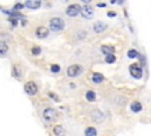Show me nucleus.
Segmentation results:
<instances>
[{
  "instance_id": "f257e3e1",
  "label": "nucleus",
  "mask_w": 151,
  "mask_h": 136,
  "mask_svg": "<svg viewBox=\"0 0 151 136\" xmlns=\"http://www.w3.org/2000/svg\"><path fill=\"white\" fill-rule=\"evenodd\" d=\"M50 28L53 32H60L65 28V21L64 19L59 18V17H54L50 19Z\"/></svg>"
},
{
  "instance_id": "f03ea898",
  "label": "nucleus",
  "mask_w": 151,
  "mask_h": 136,
  "mask_svg": "<svg viewBox=\"0 0 151 136\" xmlns=\"http://www.w3.org/2000/svg\"><path fill=\"white\" fill-rule=\"evenodd\" d=\"M129 72L133 78L140 79L143 77V66H140L138 63H133L129 66Z\"/></svg>"
},
{
  "instance_id": "7ed1b4c3",
  "label": "nucleus",
  "mask_w": 151,
  "mask_h": 136,
  "mask_svg": "<svg viewBox=\"0 0 151 136\" xmlns=\"http://www.w3.org/2000/svg\"><path fill=\"white\" fill-rule=\"evenodd\" d=\"M84 71L83 66L79 65V64H72L67 67V76L71 77V78H74V77H78L81 72Z\"/></svg>"
},
{
  "instance_id": "20e7f679",
  "label": "nucleus",
  "mask_w": 151,
  "mask_h": 136,
  "mask_svg": "<svg viewBox=\"0 0 151 136\" xmlns=\"http://www.w3.org/2000/svg\"><path fill=\"white\" fill-rule=\"evenodd\" d=\"M42 117L46 122L48 123H52L57 119V111L53 109V108H46L44 111H42Z\"/></svg>"
},
{
  "instance_id": "39448f33",
  "label": "nucleus",
  "mask_w": 151,
  "mask_h": 136,
  "mask_svg": "<svg viewBox=\"0 0 151 136\" xmlns=\"http://www.w3.org/2000/svg\"><path fill=\"white\" fill-rule=\"evenodd\" d=\"M80 5L79 4H71L66 7V14L68 17H77L79 13H80Z\"/></svg>"
},
{
  "instance_id": "423d86ee",
  "label": "nucleus",
  "mask_w": 151,
  "mask_h": 136,
  "mask_svg": "<svg viewBox=\"0 0 151 136\" xmlns=\"http://www.w3.org/2000/svg\"><path fill=\"white\" fill-rule=\"evenodd\" d=\"M24 90H25V92H26L28 96H34V95H37V92H38V86H37V84H35L34 82L29 80V82H27V83L25 84Z\"/></svg>"
},
{
  "instance_id": "0eeeda50",
  "label": "nucleus",
  "mask_w": 151,
  "mask_h": 136,
  "mask_svg": "<svg viewBox=\"0 0 151 136\" xmlns=\"http://www.w3.org/2000/svg\"><path fill=\"white\" fill-rule=\"evenodd\" d=\"M80 14H81V17H83L84 19L90 20V19H92V17H93V14H94V9H93L91 6H84V7H81V9H80Z\"/></svg>"
},
{
  "instance_id": "6e6552de",
  "label": "nucleus",
  "mask_w": 151,
  "mask_h": 136,
  "mask_svg": "<svg viewBox=\"0 0 151 136\" xmlns=\"http://www.w3.org/2000/svg\"><path fill=\"white\" fill-rule=\"evenodd\" d=\"M48 33H50V30H48L47 27H45V26H39V27H37V30H35V35H37V38H39V39L46 38V37L48 35Z\"/></svg>"
},
{
  "instance_id": "1a4fd4ad",
  "label": "nucleus",
  "mask_w": 151,
  "mask_h": 136,
  "mask_svg": "<svg viewBox=\"0 0 151 136\" xmlns=\"http://www.w3.org/2000/svg\"><path fill=\"white\" fill-rule=\"evenodd\" d=\"M92 27H93V32L94 33H101L107 28V24L104 22V21H96Z\"/></svg>"
},
{
  "instance_id": "9d476101",
  "label": "nucleus",
  "mask_w": 151,
  "mask_h": 136,
  "mask_svg": "<svg viewBox=\"0 0 151 136\" xmlns=\"http://www.w3.org/2000/svg\"><path fill=\"white\" fill-rule=\"evenodd\" d=\"M24 6L28 7L29 9H38L41 6V1H39V0H28L24 4Z\"/></svg>"
},
{
  "instance_id": "9b49d317",
  "label": "nucleus",
  "mask_w": 151,
  "mask_h": 136,
  "mask_svg": "<svg viewBox=\"0 0 151 136\" xmlns=\"http://www.w3.org/2000/svg\"><path fill=\"white\" fill-rule=\"evenodd\" d=\"M100 51H101L105 56H107V54H114L116 48H114L112 45H101V46H100Z\"/></svg>"
},
{
  "instance_id": "f8f14e48",
  "label": "nucleus",
  "mask_w": 151,
  "mask_h": 136,
  "mask_svg": "<svg viewBox=\"0 0 151 136\" xmlns=\"http://www.w3.org/2000/svg\"><path fill=\"white\" fill-rule=\"evenodd\" d=\"M130 109H131V111H132V112L138 114V112H140V111L143 110V105H142V103H140V102L134 101V102H132V103H131Z\"/></svg>"
},
{
  "instance_id": "ddd939ff",
  "label": "nucleus",
  "mask_w": 151,
  "mask_h": 136,
  "mask_svg": "<svg viewBox=\"0 0 151 136\" xmlns=\"http://www.w3.org/2000/svg\"><path fill=\"white\" fill-rule=\"evenodd\" d=\"M53 134H54V136H66V130L64 129L63 125L57 124L53 128Z\"/></svg>"
},
{
  "instance_id": "4468645a",
  "label": "nucleus",
  "mask_w": 151,
  "mask_h": 136,
  "mask_svg": "<svg viewBox=\"0 0 151 136\" xmlns=\"http://www.w3.org/2000/svg\"><path fill=\"white\" fill-rule=\"evenodd\" d=\"M92 82L96 84H100L101 82H104V76L99 72H94L92 73Z\"/></svg>"
},
{
  "instance_id": "2eb2a0df",
  "label": "nucleus",
  "mask_w": 151,
  "mask_h": 136,
  "mask_svg": "<svg viewBox=\"0 0 151 136\" xmlns=\"http://www.w3.org/2000/svg\"><path fill=\"white\" fill-rule=\"evenodd\" d=\"M87 37V32L85 31V30H79V31H77L76 33H74V39L76 40H83V39H85Z\"/></svg>"
},
{
  "instance_id": "dca6fc26",
  "label": "nucleus",
  "mask_w": 151,
  "mask_h": 136,
  "mask_svg": "<svg viewBox=\"0 0 151 136\" xmlns=\"http://www.w3.org/2000/svg\"><path fill=\"white\" fill-rule=\"evenodd\" d=\"M85 136H97V129L94 127H87L84 131Z\"/></svg>"
},
{
  "instance_id": "f3484780",
  "label": "nucleus",
  "mask_w": 151,
  "mask_h": 136,
  "mask_svg": "<svg viewBox=\"0 0 151 136\" xmlns=\"http://www.w3.org/2000/svg\"><path fill=\"white\" fill-rule=\"evenodd\" d=\"M8 51V46L5 41H0V57H5Z\"/></svg>"
},
{
  "instance_id": "a211bd4d",
  "label": "nucleus",
  "mask_w": 151,
  "mask_h": 136,
  "mask_svg": "<svg viewBox=\"0 0 151 136\" xmlns=\"http://www.w3.org/2000/svg\"><path fill=\"white\" fill-rule=\"evenodd\" d=\"M92 114H93V115H92L93 119H94V121H97V122H101V119L104 118V115H103L99 110H94Z\"/></svg>"
},
{
  "instance_id": "6ab92c4d",
  "label": "nucleus",
  "mask_w": 151,
  "mask_h": 136,
  "mask_svg": "<svg viewBox=\"0 0 151 136\" xmlns=\"http://www.w3.org/2000/svg\"><path fill=\"white\" fill-rule=\"evenodd\" d=\"M85 97H86V99L88 102H94L96 101V92L92 91V90H88V91H86Z\"/></svg>"
},
{
  "instance_id": "aec40b11",
  "label": "nucleus",
  "mask_w": 151,
  "mask_h": 136,
  "mask_svg": "<svg viewBox=\"0 0 151 136\" xmlns=\"http://www.w3.org/2000/svg\"><path fill=\"white\" fill-rule=\"evenodd\" d=\"M138 56H139V53H138V51L134 50V48H130V50L127 51V58H130V59H134V58H137Z\"/></svg>"
},
{
  "instance_id": "412c9836",
  "label": "nucleus",
  "mask_w": 151,
  "mask_h": 136,
  "mask_svg": "<svg viewBox=\"0 0 151 136\" xmlns=\"http://www.w3.org/2000/svg\"><path fill=\"white\" fill-rule=\"evenodd\" d=\"M116 56L114 54H107L106 57H105V61L107 63V64H113V63H116Z\"/></svg>"
},
{
  "instance_id": "4be33fe9",
  "label": "nucleus",
  "mask_w": 151,
  "mask_h": 136,
  "mask_svg": "<svg viewBox=\"0 0 151 136\" xmlns=\"http://www.w3.org/2000/svg\"><path fill=\"white\" fill-rule=\"evenodd\" d=\"M12 73H13V77H15V78H20V75H21V72H20V70L18 69V66H17V65H13V70H12Z\"/></svg>"
},
{
  "instance_id": "5701e85b",
  "label": "nucleus",
  "mask_w": 151,
  "mask_h": 136,
  "mask_svg": "<svg viewBox=\"0 0 151 136\" xmlns=\"http://www.w3.org/2000/svg\"><path fill=\"white\" fill-rule=\"evenodd\" d=\"M31 52H32L33 56H39L41 53V47L40 46H33L32 50H31Z\"/></svg>"
},
{
  "instance_id": "b1692460",
  "label": "nucleus",
  "mask_w": 151,
  "mask_h": 136,
  "mask_svg": "<svg viewBox=\"0 0 151 136\" xmlns=\"http://www.w3.org/2000/svg\"><path fill=\"white\" fill-rule=\"evenodd\" d=\"M24 7H25V6H24V4H21V2H17V4H14V6H13V9H12V11L18 12V11L22 9Z\"/></svg>"
},
{
  "instance_id": "393cba45",
  "label": "nucleus",
  "mask_w": 151,
  "mask_h": 136,
  "mask_svg": "<svg viewBox=\"0 0 151 136\" xmlns=\"http://www.w3.org/2000/svg\"><path fill=\"white\" fill-rule=\"evenodd\" d=\"M51 71L53 73H58V72H60V66L58 64H52L51 65Z\"/></svg>"
},
{
  "instance_id": "a878e982",
  "label": "nucleus",
  "mask_w": 151,
  "mask_h": 136,
  "mask_svg": "<svg viewBox=\"0 0 151 136\" xmlns=\"http://www.w3.org/2000/svg\"><path fill=\"white\" fill-rule=\"evenodd\" d=\"M8 20H9V22L12 24L13 27H15V26L18 25V19H15V18H8Z\"/></svg>"
},
{
  "instance_id": "bb28decb",
  "label": "nucleus",
  "mask_w": 151,
  "mask_h": 136,
  "mask_svg": "<svg viewBox=\"0 0 151 136\" xmlns=\"http://www.w3.org/2000/svg\"><path fill=\"white\" fill-rule=\"evenodd\" d=\"M48 96H50L52 99H54L55 102H59V97H58L55 93H53V92H50V93H48Z\"/></svg>"
},
{
  "instance_id": "cd10ccee",
  "label": "nucleus",
  "mask_w": 151,
  "mask_h": 136,
  "mask_svg": "<svg viewBox=\"0 0 151 136\" xmlns=\"http://www.w3.org/2000/svg\"><path fill=\"white\" fill-rule=\"evenodd\" d=\"M117 15V13L114 12V11H109L107 12V17H110V18H113V17H116Z\"/></svg>"
},
{
  "instance_id": "c85d7f7f",
  "label": "nucleus",
  "mask_w": 151,
  "mask_h": 136,
  "mask_svg": "<svg viewBox=\"0 0 151 136\" xmlns=\"http://www.w3.org/2000/svg\"><path fill=\"white\" fill-rule=\"evenodd\" d=\"M97 6H98V7H106V4H105V2H98Z\"/></svg>"
},
{
  "instance_id": "c756f323",
  "label": "nucleus",
  "mask_w": 151,
  "mask_h": 136,
  "mask_svg": "<svg viewBox=\"0 0 151 136\" xmlns=\"http://www.w3.org/2000/svg\"><path fill=\"white\" fill-rule=\"evenodd\" d=\"M26 22H27V21H26V20H24V19H22V21H21V25H22V26H25V25H26Z\"/></svg>"
}]
</instances>
